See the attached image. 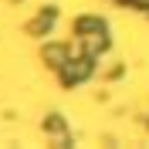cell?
Listing matches in <instances>:
<instances>
[{"mask_svg": "<svg viewBox=\"0 0 149 149\" xmlns=\"http://www.w3.org/2000/svg\"><path fill=\"white\" fill-rule=\"evenodd\" d=\"M68 54H71V47H61V44H47L44 47V61H51V68H61L68 65Z\"/></svg>", "mask_w": 149, "mask_h": 149, "instance_id": "1", "label": "cell"}]
</instances>
